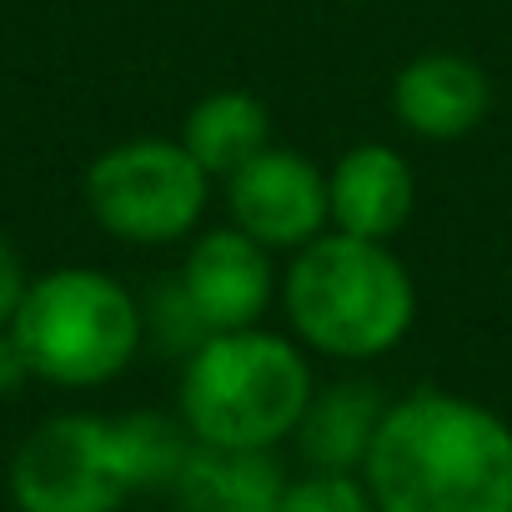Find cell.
Returning <instances> with one entry per match:
<instances>
[{
    "mask_svg": "<svg viewBox=\"0 0 512 512\" xmlns=\"http://www.w3.org/2000/svg\"><path fill=\"white\" fill-rule=\"evenodd\" d=\"M362 482L377 512H512V422L462 392L387 402Z\"/></svg>",
    "mask_w": 512,
    "mask_h": 512,
    "instance_id": "obj_1",
    "label": "cell"
},
{
    "mask_svg": "<svg viewBox=\"0 0 512 512\" xmlns=\"http://www.w3.org/2000/svg\"><path fill=\"white\" fill-rule=\"evenodd\" d=\"M282 312L292 337L332 362H377L397 352L417 322V282L392 241L322 231L282 272Z\"/></svg>",
    "mask_w": 512,
    "mask_h": 512,
    "instance_id": "obj_2",
    "label": "cell"
},
{
    "mask_svg": "<svg viewBox=\"0 0 512 512\" xmlns=\"http://www.w3.org/2000/svg\"><path fill=\"white\" fill-rule=\"evenodd\" d=\"M317 392L312 357L297 337L262 327L211 332L181 357L176 412L196 442L277 452L292 442Z\"/></svg>",
    "mask_w": 512,
    "mask_h": 512,
    "instance_id": "obj_3",
    "label": "cell"
},
{
    "mask_svg": "<svg viewBox=\"0 0 512 512\" xmlns=\"http://www.w3.org/2000/svg\"><path fill=\"white\" fill-rule=\"evenodd\" d=\"M31 377L71 392L116 382L146 347L141 297L101 267H51L31 277L11 322Z\"/></svg>",
    "mask_w": 512,
    "mask_h": 512,
    "instance_id": "obj_4",
    "label": "cell"
},
{
    "mask_svg": "<svg viewBox=\"0 0 512 512\" xmlns=\"http://www.w3.org/2000/svg\"><path fill=\"white\" fill-rule=\"evenodd\" d=\"M211 186L216 181L176 136L116 141L86 166L81 181L91 221L126 246L186 241L211 206Z\"/></svg>",
    "mask_w": 512,
    "mask_h": 512,
    "instance_id": "obj_5",
    "label": "cell"
},
{
    "mask_svg": "<svg viewBox=\"0 0 512 512\" xmlns=\"http://www.w3.org/2000/svg\"><path fill=\"white\" fill-rule=\"evenodd\" d=\"M11 497L21 512H121L136 492L121 472L111 417H46L11 457Z\"/></svg>",
    "mask_w": 512,
    "mask_h": 512,
    "instance_id": "obj_6",
    "label": "cell"
},
{
    "mask_svg": "<svg viewBox=\"0 0 512 512\" xmlns=\"http://www.w3.org/2000/svg\"><path fill=\"white\" fill-rule=\"evenodd\" d=\"M226 211L231 226L256 236L267 251H302L322 231H332V206H327V171L292 151V146H267L262 156H251L241 171L226 181Z\"/></svg>",
    "mask_w": 512,
    "mask_h": 512,
    "instance_id": "obj_7",
    "label": "cell"
},
{
    "mask_svg": "<svg viewBox=\"0 0 512 512\" xmlns=\"http://www.w3.org/2000/svg\"><path fill=\"white\" fill-rule=\"evenodd\" d=\"M186 302L196 307L206 337L211 332H241L262 327L272 302H282V272L277 251H267L241 226H211L186 246V262L176 272Z\"/></svg>",
    "mask_w": 512,
    "mask_h": 512,
    "instance_id": "obj_8",
    "label": "cell"
},
{
    "mask_svg": "<svg viewBox=\"0 0 512 512\" xmlns=\"http://www.w3.org/2000/svg\"><path fill=\"white\" fill-rule=\"evenodd\" d=\"M492 111L487 71L462 51H422L392 76V116L417 141H462Z\"/></svg>",
    "mask_w": 512,
    "mask_h": 512,
    "instance_id": "obj_9",
    "label": "cell"
},
{
    "mask_svg": "<svg viewBox=\"0 0 512 512\" xmlns=\"http://www.w3.org/2000/svg\"><path fill=\"white\" fill-rule=\"evenodd\" d=\"M327 206H332V231L392 241L417 211V171L397 146L357 141L327 171Z\"/></svg>",
    "mask_w": 512,
    "mask_h": 512,
    "instance_id": "obj_10",
    "label": "cell"
},
{
    "mask_svg": "<svg viewBox=\"0 0 512 512\" xmlns=\"http://www.w3.org/2000/svg\"><path fill=\"white\" fill-rule=\"evenodd\" d=\"M287 482L277 452L196 442L171 482V502L176 512H277Z\"/></svg>",
    "mask_w": 512,
    "mask_h": 512,
    "instance_id": "obj_11",
    "label": "cell"
},
{
    "mask_svg": "<svg viewBox=\"0 0 512 512\" xmlns=\"http://www.w3.org/2000/svg\"><path fill=\"white\" fill-rule=\"evenodd\" d=\"M387 402L392 397H382V387L362 382V377L317 387L307 412H302V422H297V432H292L302 462L312 472H362Z\"/></svg>",
    "mask_w": 512,
    "mask_h": 512,
    "instance_id": "obj_12",
    "label": "cell"
},
{
    "mask_svg": "<svg viewBox=\"0 0 512 512\" xmlns=\"http://www.w3.org/2000/svg\"><path fill=\"white\" fill-rule=\"evenodd\" d=\"M176 141L196 156V166L211 181H226L231 171H241L251 156H262L277 141L272 106L256 91H211L181 116Z\"/></svg>",
    "mask_w": 512,
    "mask_h": 512,
    "instance_id": "obj_13",
    "label": "cell"
},
{
    "mask_svg": "<svg viewBox=\"0 0 512 512\" xmlns=\"http://www.w3.org/2000/svg\"><path fill=\"white\" fill-rule=\"evenodd\" d=\"M111 437H116V457L131 492H171L176 472L186 467L196 447L181 412H146V407L111 417Z\"/></svg>",
    "mask_w": 512,
    "mask_h": 512,
    "instance_id": "obj_14",
    "label": "cell"
},
{
    "mask_svg": "<svg viewBox=\"0 0 512 512\" xmlns=\"http://www.w3.org/2000/svg\"><path fill=\"white\" fill-rule=\"evenodd\" d=\"M277 512H377L362 472H307L292 477Z\"/></svg>",
    "mask_w": 512,
    "mask_h": 512,
    "instance_id": "obj_15",
    "label": "cell"
},
{
    "mask_svg": "<svg viewBox=\"0 0 512 512\" xmlns=\"http://www.w3.org/2000/svg\"><path fill=\"white\" fill-rule=\"evenodd\" d=\"M141 312H146V337H156L161 347H171V352H191L196 342H206V327H201V317H196V307L186 302V292H181V282L171 277V282H161L146 302H141Z\"/></svg>",
    "mask_w": 512,
    "mask_h": 512,
    "instance_id": "obj_16",
    "label": "cell"
},
{
    "mask_svg": "<svg viewBox=\"0 0 512 512\" xmlns=\"http://www.w3.org/2000/svg\"><path fill=\"white\" fill-rule=\"evenodd\" d=\"M26 287H31V272H26V262H21V251L0 236V327L16 322Z\"/></svg>",
    "mask_w": 512,
    "mask_h": 512,
    "instance_id": "obj_17",
    "label": "cell"
},
{
    "mask_svg": "<svg viewBox=\"0 0 512 512\" xmlns=\"http://www.w3.org/2000/svg\"><path fill=\"white\" fill-rule=\"evenodd\" d=\"M26 382H31V362H26L16 332L0 327V397H16Z\"/></svg>",
    "mask_w": 512,
    "mask_h": 512,
    "instance_id": "obj_18",
    "label": "cell"
}]
</instances>
